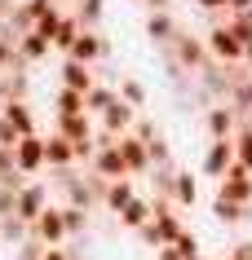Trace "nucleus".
I'll use <instances>...</instances> for the list:
<instances>
[{
	"instance_id": "1",
	"label": "nucleus",
	"mask_w": 252,
	"mask_h": 260,
	"mask_svg": "<svg viewBox=\"0 0 252 260\" xmlns=\"http://www.w3.org/2000/svg\"><path fill=\"white\" fill-rule=\"evenodd\" d=\"M14 168H18V172H36V168H44V141L40 137H22L14 146Z\"/></svg>"
},
{
	"instance_id": "2",
	"label": "nucleus",
	"mask_w": 252,
	"mask_h": 260,
	"mask_svg": "<svg viewBox=\"0 0 252 260\" xmlns=\"http://www.w3.org/2000/svg\"><path fill=\"white\" fill-rule=\"evenodd\" d=\"M40 212H44V190L40 185H22V190H18V203H14V216L22 220V225H31Z\"/></svg>"
},
{
	"instance_id": "3",
	"label": "nucleus",
	"mask_w": 252,
	"mask_h": 260,
	"mask_svg": "<svg viewBox=\"0 0 252 260\" xmlns=\"http://www.w3.org/2000/svg\"><path fill=\"white\" fill-rule=\"evenodd\" d=\"M31 230H36V238H40V243H62V238H67V225H62V212H53V207H44L40 216L31 220Z\"/></svg>"
},
{
	"instance_id": "4",
	"label": "nucleus",
	"mask_w": 252,
	"mask_h": 260,
	"mask_svg": "<svg viewBox=\"0 0 252 260\" xmlns=\"http://www.w3.org/2000/svg\"><path fill=\"white\" fill-rule=\"evenodd\" d=\"M230 164H235V146H230V141H217V146L208 150V159H204V168H208L212 177H221Z\"/></svg>"
},
{
	"instance_id": "5",
	"label": "nucleus",
	"mask_w": 252,
	"mask_h": 260,
	"mask_svg": "<svg viewBox=\"0 0 252 260\" xmlns=\"http://www.w3.org/2000/svg\"><path fill=\"white\" fill-rule=\"evenodd\" d=\"M0 119H9V123H14V133H18V137H36V128H31V115H27V106H22V102H9Z\"/></svg>"
},
{
	"instance_id": "6",
	"label": "nucleus",
	"mask_w": 252,
	"mask_h": 260,
	"mask_svg": "<svg viewBox=\"0 0 252 260\" xmlns=\"http://www.w3.org/2000/svg\"><path fill=\"white\" fill-rule=\"evenodd\" d=\"M71 159H75V150H71V141H67V137H53V141H44V164L62 168V164H71Z\"/></svg>"
},
{
	"instance_id": "7",
	"label": "nucleus",
	"mask_w": 252,
	"mask_h": 260,
	"mask_svg": "<svg viewBox=\"0 0 252 260\" xmlns=\"http://www.w3.org/2000/svg\"><path fill=\"white\" fill-rule=\"evenodd\" d=\"M235 159H239V168H243V172H252V133H243V137H239Z\"/></svg>"
},
{
	"instance_id": "8",
	"label": "nucleus",
	"mask_w": 252,
	"mask_h": 260,
	"mask_svg": "<svg viewBox=\"0 0 252 260\" xmlns=\"http://www.w3.org/2000/svg\"><path fill=\"white\" fill-rule=\"evenodd\" d=\"M120 216H124V225H137V230H142V225H146V203H137V199H133Z\"/></svg>"
},
{
	"instance_id": "9",
	"label": "nucleus",
	"mask_w": 252,
	"mask_h": 260,
	"mask_svg": "<svg viewBox=\"0 0 252 260\" xmlns=\"http://www.w3.org/2000/svg\"><path fill=\"white\" fill-rule=\"evenodd\" d=\"M177 199L182 203H195V181L190 177H177Z\"/></svg>"
},
{
	"instance_id": "10",
	"label": "nucleus",
	"mask_w": 252,
	"mask_h": 260,
	"mask_svg": "<svg viewBox=\"0 0 252 260\" xmlns=\"http://www.w3.org/2000/svg\"><path fill=\"white\" fill-rule=\"evenodd\" d=\"M40 260H67V256H62V251H53V247H49V251H44Z\"/></svg>"
}]
</instances>
